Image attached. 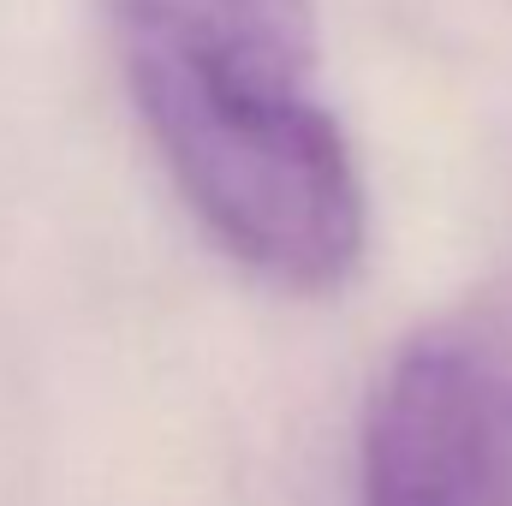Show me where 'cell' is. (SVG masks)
<instances>
[{"mask_svg":"<svg viewBox=\"0 0 512 506\" xmlns=\"http://www.w3.org/2000/svg\"><path fill=\"white\" fill-rule=\"evenodd\" d=\"M120 84L197 227L280 292H334L370 245L328 102L316 0H108Z\"/></svg>","mask_w":512,"mask_h":506,"instance_id":"cell-1","label":"cell"},{"mask_svg":"<svg viewBox=\"0 0 512 506\" xmlns=\"http://www.w3.org/2000/svg\"><path fill=\"white\" fill-rule=\"evenodd\" d=\"M358 506H512V268L393 352Z\"/></svg>","mask_w":512,"mask_h":506,"instance_id":"cell-2","label":"cell"}]
</instances>
